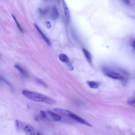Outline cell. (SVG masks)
Returning <instances> with one entry per match:
<instances>
[{
  "label": "cell",
  "instance_id": "1",
  "mask_svg": "<svg viewBox=\"0 0 135 135\" xmlns=\"http://www.w3.org/2000/svg\"><path fill=\"white\" fill-rule=\"evenodd\" d=\"M22 93L26 98L33 101L44 102L50 105H53L55 102L53 99L37 93L25 90L23 91Z\"/></svg>",
  "mask_w": 135,
  "mask_h": 135
},
{
  "label": "cell",
  "instance_id": "2",
  "mask_svg": "<svg viewBox=\"0 0 135 135\" xmlns=\"http://www.w3.org/2000/svg\"><path fill=\"white\" fill-rule=\"evenodd\" d=\"M17 129L31 134H38L35 130L30 125L24 122L17 120L15 121Z\"/></svg>",
  "mask_w": 135,
  "mask_h": 135
},
{
  "label": "cell",
  "instance_id": "3",
  "mask_svg": "<svg viewBox=\"0 0 135 135\" xmlns=\"http://www.w3.org/2000/svg\"><path fill=\"white\" fill-rule=\"evenodd\" d=\"M67 115L69 117L80 123L89 126H92L90 124L85 120L74 114L69 111Z\"/></svg>",
  "mask_w": 135,
  "mask_h": 135
},
{
  "label": "cell",
  "instance_id": "4",
  "mask_svg": "<svg viewBox=\"0 0 135 135\" xmlns=\"http://www.w3.org/2000/svg\"><path fill=\"white\" fill-rule=\"evenodd\" d=\"M61 3L65 13L67 23H69L70 19V14L68 7L66 5L65 0H61Z\"/></svg>",
  "mask_w": 135,
  "mask_h": 135
},
{
  "label": "cell",
  "instance_id": "5",
  "mask_svg": "<svg viewBox=\"0 0 135 135\" xmlns=\"http://www.w3.org/2000/svg\"><path fill=\"white\" fill-rule=\"evenodd\" d=\"M107 76L113 79L119 80H123L124 77L120 74L115 72H109L106 74Z\"/></svg>",
  "mask_w": 135,
  "mask_h": 135
},
{
  "label": "cell",
  "instance_id": "6",
  "mask_svg": "<svg viewBox=\"0 0 135 135\" xmlns=\"http://www.w3.org/2000/svg\"><path fill=\"white\" fill-rule=\"evenodd\" d=\"M51 16L52 18L54 20H56L58 18L59 14L57 7L54 6L52 8Z\"/></svg>",
  "mask_w": 135,
  "mask_h": 135
},
{
  "label": "cell",
  "instance_id": "7",
  "mask_svg": "<svg viewBox=\"0 0 135 135\" xmlns=\"http://www.w3.org/2000/svg\"><path fill=\"white\" fill-rule=\"evenodd\" d=\"M34 25L38 30L43 38L46 42L47 44L49 46L51 45V43L48 38L46 37L44 34L40 29L38 26L36 24H34Z\"/></svg>",
  "mask_w": 135,
  "mask_h": 135
},
{
  "label": "cell",
  "instance_id": "8",
  "mask_svg": "<svg viewBox=\"0 0 135 135\" xmlns=\"http://www.w3.org/2000/svg\"><path fill=\"white\" fill-rule=\"evenodd\" d=\"M14 67L24 76L26 77L28 76V75L27 72L20 65L16 64L14 66Z\"/></svg>",
  "mask_w": 135,
  "mask_h": 135
},
{
  "label": "cell",
  "instance_id": "9",
  "mask_svg": "<svg viewBox=\"0 0 135 135\" xmlns=\"http://www.w3.org/2000/svg\"><path fill=\"white\" fill-rule=\"evenodd\" d=\"M83 51L88 62L91 64L92 62V56L91 54L85 48L83 49Z\"/></svg>",
  "mask_w": 135,
  "mask_h": 135
},
{
  "label": "cell",
  "instance_id": "10",
  "mask_svg": "<svg viewBox=\"0 0 135 135\" xmlns=\"http://www.w3.org/2000/svg\"><path fill=\"white\" fill-rule=\"evenodd\" d=\"M47 113L51 118L55 121H59L61 119V117L59 115L54 113L50 111L47 112Z\"/></svg>",
  "mask_w": 135,
  "mask_h": 135
},
{
  "label": "cell",
  "instance_id": "11",
  "mask_svg": "<svg viewBox=\"0 0 135 135\" xmlns=\"http://www.w3.org/2000/svg\"><path fill=\"white\" fill-rule=\"evenodd\" d=\"M59 59L62 62L66 63H69L70 60L68 57L64 54H61L59 56Z\"/></svg>",
  "mask_w": 135,
  "mask_h": 135
},
{
  "label": "cell",
  "instance_id": "12",
  "mask_svg": "<svg viewBox=\"0 0 135 135\" xmlns=\"http://www.w3.org/2000/svg\"><path fill=\"white\" fill-rule=\"evenodd\" d=\"M89 87L92 88H97L99 86L98 83L96 82L93 81H88L87 82Z\"/></svg>",
  "mask_w": 135,
  "mask_h": 135
},
{
  "label": "cell",
  "instance_id": "13",
  "mask_svg": "<svg viewBox=\"0 0 135 135\" xmlns=\"http://www.w3.org/2000/svg\"><path fill=\"white\" fill-rule=\"evenodd\" d=\"M49 10V9L48 7L40 8L39 9V11L42 16H44L48 12Z\"/></svg>",
  "mask_w": 135,
  "mask_h": 135
},
{
  "label": "cell",
  "instance_id": "14",
  "mask_svg": "<svg viewBox=\"0 0 135 135\" xmlns=\"http://www.w3.org/2000/svg\"><path fill=\"white\" fill-rule=\"evenodd\" d=\"M54 110L55 111L61 114H66V115H67L69 111V110H66L58 108L54 109Z\"/></svg>",
  "mask_w": 135,
  "mask_h": 135
},
{
  "label": "cell",
  "instance_id": "15",
  "mask_svg": "<svg viewBox=\"0 0 135 135\" xmlns=\"http://www.w3.org/2000/svg\"><path fill=\"white\" fill-rule=\"evenodd\" d=\"M12 16L13 17V19H14V20L17 26V27L19 30L22 33H24V31L22 29L20 25L19 24V23L18 22L16 18L15 17V16L13 14H12Z\"/></svg>",
  "mask_w": 135,
  "mask_h": 135
},
{
  "label": "cell",
  "instance_id": "16",
  "mask_svg": "<svg viewBox=\"0 0 135 135\" xmlns=\"http://www.w3.org/2000/svg\"><path fill=\"white\" fill-rule=\"evenodd\" d=\"M0 80L2 81L8 85L10 88L13 89V86L6 79L0 76Z\"/></svg>",
  "mask_w": 135,
  "mask_h": 135
},
{
  "label": "cell",
  "instance_id": "17",
  "mask_svg": "<svg viewBox=\"0 0 135 135\" xmlns=\"http://www.w3.org/2000/svg\"><path fill=\"white\" fill-rule=\"evenodd\" d=\"M41 114L43 118H47L48 116L47 113L43 111H41Z\"/></svg>",
  "mask_w": 135,
  "mask_h": 135
},
{
  "label": "cell",
  "instance_id": "18",
  "mask_svg": "<svg viewBox=\"0 0 135 135\" xmlns=\"http://www.w3.org/2000/svg\"><path fill=\"white\" fill-rule=\"evenodd\" d=\"M38 82L40 84L42 85L43 86L45 87V88H47V86L46 85V84L43 81L41 80H38Z\"/></svg>",
  "mask_w": 135,
  "mask_h": 135
},
{
  "label": "cell",
  "instance_id": "19",
  "mask_svg": "<svg viewBox=\"0 0 135 135\" xmlns=\"http://www.w3.org/2000/svg\"><path fill=\"white\" fill-rule=\"evenodd\" d=\"M128 104L131 105H133V104H135V100L134 99V100H129L128 101Z\"/></svg>",
  "mask_w": 135,
  "mask_h": 135
},
{
  "label": "cell",
  "instance_id": "20",
  "mask_svg": "<svg viewBox=\"0 0 135 135\" xmlns=\"http://www.w3.org/2000/svg\"><path fill=\"white\" fill-rule=\"evenodd\" d=\"M46 25L47 27L50 29L51 28V26L50 22L49 21H47L46 23Z\"/></svg>",
  "mask_w": 135,
  "mask_h": 135
},
{
  "label": "cell",
  "instance_id": "21",
  "mask_svg": "<svg viewBox=\"0 0 135 135\" xmlns=\"http://www.w3.org/2000/svg\"><path fill=\"white\" fill-rule=\"evenodd\" d=\"M123 2L126 5H129L130 2L129 0H122Z\"/></svg>",
  "mask_w": 135,
  "mask_h": 135
},
{
  "label": "cell",
  "instance_id": "22",
  "mask_svg": "<svg viewBox=\"0 0 135 135\" xmlns=\"http://www.w3.org/2000/svg\"><path fill=\"white\" fill-rule=\"evenodd\" d=\"M132 46L134 48L135 46V40H134V41L132 43Z\"/></svg>",
  "mask_w": 135,
  "mask_h": 135
},
{
  "label": "cell",
  "instance_id": "23",
  "mask_svg": "<svg viewBox=\"0 0 135 135\" xmlns=\"http://www.w3.org/2000/svg\"><path fill=\"white\" fill-rule=\"evenodd\" d=\"M58 2L59 3L60 2V0H57Z\"/></svg>",
  "mask_w": 135,
  "mask_h": 135
}]
</instances>
